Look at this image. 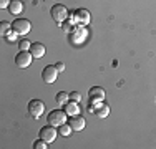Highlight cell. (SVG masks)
Listing matches in <instances>:
<instances>
[{
  "instance_id": "1",
  "label": "cell",
  "mask_w": 156,
  "mask_h": 149,
  "mask_svg": "<svg viewBox=\"0 0 156 149\" xmlns=\"http://www.w3.org/2000/svg\"><path fill=\"white\" fill-rule=\"evenodd\" d=\"M50 13H51V18H53L57 23H63V22L68 20V17H70L66 7L62 5V3H57V5L51 7V9H50Z\"/></svg>"
},
{
  "instance_id": "2",
  "label": "cell",
  "mask_w": 156,
  "mask_h": 149,
  "mask_svg": "<svg viewBox=\"0 0 156 149\" xmlns=\"http://www.w3.org/2000/svg\"><path fill=\"white\" fill-rule=\"evenodd\" d=\"M66 118H68V114L65 113V109H53V111H50L47 119H48V124L58 128L63 123H66Z\"/></svg>"
},
{
  "instance_id": "3",
  "label": "cell",
  "mask_w": 156,
  "mask_h": 149,
  "mask_svg": "<svg viewBox=\"0 0 156 149\" xmlns=\"http://www.w3.org/2000/svg\"><path fill=\"white\" fill-rule=\"evenodd\" d=\"M12 30L17 33V35H27L32 30V23L25 18H17V20L12 22Z\"/></svg>"
},
{
  "instance_id": "4",
  "label": "cell",
  "mask_w": 156,
  "mask_h": 149,
  "mask_svg": "<svg viewBox=\"0 0 156 149\" xmlns=\"http://www.w3.org/2000/svg\"><path fill=\"white\" fill-rule=\"evenodd\" d=\"M28 113H30L32 118L38 119L43 113H45V104H43V101H40V99H32V101L28 103Z\"/></svg>"
},
{
  "instance_id": "5",
  "label": "cell",
  "mask_w": 156,
  "mask_h": 149,
  "mask_svg": "<svg viewBox=\"0 0 156 149\" xmlns=\"http://www.w3.org/2000/svg\"><path fill=\"white\" fill-rule=\"evenodd\" d=\"M33 60V55L30 53V50H25V51H20V53H17L15 57V65L18 68H27V66H30Z\"/></svg>"
},
{
  "instance_id": "6",
  "label": "cell",
  "mask_w": 156,
  "mask_h": 149,
  "mask_svg": "<svg viewBox=\"0 0 156 149\" xmlns=\"http://www.w3.org/2000/svg\"><path fill=\"white\" fill-rule=\"evenodd\" d=\"M57 133H58V129H55V126L48 124V126H43V128L40 129V137L50 144V143H53V141H55Z\"/></svg>"
},
{
  "instance_id": "7",
  "label": "cell",
  "mask_w": 156,
  "mask_h": 149,
  "mask_svg": "<svg viewBox=\"0 0 156 149\" xmlns=\"http://www.w3.org/2000/svg\"><path fill=\"white\" fill-rule=\"evenodd\" d=\"M57 76H58V71H57V68H55V65L51 66V65H48L43 68V71H42V80L45 81V83H55L57 81Z\"/></svg>"
},
{
  "instance_id": "8",
  "label": "cell",
  "mask_w": 156,
  "mask_h": 149,
  "mask_svg": "<svg viewBox=\"0 0 156 149\" xmlns=\"http://www.w3.org/2000/svg\"><path fill=\"white\" fill-rule=\"evenodd\" d=\"M93 114L96 118L103 119L110 114V106L106 104L105 101H98V103H93Z\"/></svg>"
},
{
  "instance_id": "9",
  "label": "cell",
  "mask_w": 156,
  "mask_h": 149,
  "mask_svg": "<svg viewBox=\"0 0 156 149\" xmlns=\"http://www.w3.org/2000/svg\"><path fill=\"white\" fill-rule=\"evenodd\" d=\"M73 18H75V23L78 25H88L90 23V12L85 9H80L76 12H73Z\"/></svg>"
},
{
  "instance_id": "10",
  "label": "cell",
  "mask_w": 156,
  "mask_h": 149,
  "mask_svg": "<svg viewBox=\"0 0 156 149\" xmlns=\"http://www.w3.org/2000/svg\"><path fill=\"white\" fill-rule=\"evenodd\" d=\"M68 124L72 126L73 131L78 133V131H83V129H85V124H87V121H85L83 116L76 114V116H72V119H68Z\"/></svg>"
},
{
  "instance_id": "11",
  "label": "cell",
  "mask_w": 156,
  "mask_h": 149,
  "mask_svg": "<svg viewBox=\"0 0 156 149\" xmlns=\"http://www.w3.org/2000/svg\"><path fill=\"white\" fill-rule=\"evenodd\" d=\"M87 35H88V32H87V28H85V25H80V27H76L75 30H73L72 42L73 43H81L85 38H87Z\"/></svg>"
},
{
  "instance_id": "12",
  "label": "cell",
  "mask_w": 156,
  "mask_h": 149,
  "mask_svg": "<svg viewBox=\"0 0 156 149\" xmlns=\"http://www.w3.org/2000/svg\"><path fill=\"white\" fill-rule=\"evenodd\" d=\"M88 95H90L91 103H98V101H103V99H105V89L100 88V86H93V88H90Z\"/></svg>"
},
{
  "instance_id": "13",
  "label": "cell",
  "mask_w": 156,
  "mask_h": 149,
  "mask_svg": "<svg viewBox=\"0 0 156 149\" xmlns=\"http://www.w3.org/2000/svg\"><path fill=\"white\" fill-rule=\"evenodd\" d=\"M63 109H65V113L68 114L70 118L80 114V106H78L76 101H68L66 104H63Z\"/></svg>"
},
{
  "instance_id": "14",
  "label": "cell",
  "mask_w": 156,
  "mask_h": 149,
  "mask_svg": "<svg viewBox=\"0 0 156 149\" xmlns=\"http://www.w3.org/2000/svg\"><path fill=\"white\" fill-rule=\"evenodd\" d=\"M45 45L43 43H32L30 47V53L33 55V58H42L45 55Z\"/></svg>"
},
{
  "instance_id": "15",
  "label": "cell",
  "mask_w": 156,
  "mask_h": 149,
  "mask_svg": "<svg viewBox=\"0 0 156 149\" xmlns=\"http://www.w3.org/2000/svg\"><path fill=\"white\" fill-rule=\"evenodd\" d=\"M9 12L12 15H18L23 12V3H22V0H12L9 5Z\"/></svg>"
},
{
  "instance_id": "16",
  "label": "cell",
  "mask_w": 156,
  "mask_h": 149,
  "mask_svg": "<svg viewBox=\"0 0 156 149\" xmlns=\"http://www.w3.org/2000/svg\"><path fill=\"white\" fill-rule=\"evenodd\" d=\"M55 99H57V103L60 104V106H63V104H66V103L70 101V93L60 91V93H57V96H55Z\"/></svg>"
},
{
  "instance_id": "17",
  "label": "cell",
  "mask_w": 156,
  "mask_h": 149,
  "mask_svg": "<svg viewBox=\"0 0 156 149\" xmlns=\"http://www.w3.org/2000/svg\"><path fill=\"white\" fill-rule=\"evenodd\" d=\"M72 131H73V129H72V126H70L68 123H63L62 126H58V133H60L62 136H65V137L70 136V134H72Z\"/></svg>"
},
{
  "instance_id": "18",
  "label": "cell",
  "mask_w": 156,
  "mask_h": 149,
  "mask_svg": "<svg viewBox=\"0 0 156 149\" xmlns=\"http://www.w3.org/2000/svg\"><path fill=\"white\" fill-rule=\"evenodd\" d=\"M10 30H12V23H10V22H0V35H2L3 38L7 36V33H9Z\"/></svg>"
},
{
  "instance_id": "19",
  "label": "cell",
  "mask_w": 156,
  "mask_h": 149,
  "mask_svg": "<svg viewBox=\"0 0 156 149\" xmlns=\"http://www.w3.org/2000/svg\"><path fill=\"white\" fill-rule=\"evenodd\" d=\"M32 43L28 42V40H20L18 42V48H20V51H25V50H30Z\"/></svg>"
},
{
  "instance_id": "20",
  "label": "cell",
  "mask_w": 156,
  "mask_h": 149,
  "mask_svg": "<svg viewBox=\"0 0 156 149\" xmlns=\"http://www.w3.org/2000/svg\"><path fill=\"white\" fill-rule=\"evenodd\" d=\"M47 141H43L42 139V137H40V139L38 141H35V143H33V147H35V149H47Z\"/></svg>"
},
{
  "instance_id": "21",
  "label": "cell",
  "mask_w": 156,
  "mask_h": 149,
  "mask_svg": "<svg viewBox=\"0 0 156 149\" xmlns=\"http://www.w3.org/2000/svg\"><path fill=\"white\" fill-rule=\"evenodd\" d=\"M70 101H76V103H80V101H81V95H80L78 91L70 93Z\"/></svg>"
},
{
  "instance_id": "22",
  "label": "cell",
  "mask_w": 156,
  "mask_h": 149,
  "mask_svg": "<svg viewBox=\"0 0 156 149\" xmlns=\"http://www.w3.org/2000/svg\"><path fill=\"white\" fill-rule=\"evenodd\" d=\"M60 25H62V28H65V30H66V32H72V27H75L76 23H73L72 20H70V22H66V20H65V22H63V23H60Z\"/></svg>"
},
{
  "instance_id": "23",
  "label": "cell",
  "mask_w": 156,
  "mask_h": 149,
  "mask_svg": "<svg viewBox=\"0 0 156 149\" xmlns=\"http://www.w3.org/2000/svg\"><path fill=\"white\" fill-rule=\"evenodd\" d=\"M15 36H17V33L13 32V30H10V32L7 33L5 40H7V42H10V43H12V42H15Z\"/></svg>"
},
{
  "instance_id": "24",
  "label": "cell",
  "mask_w": 156,
  "mask_h": 149,
  "mask_svg": "<svg viewBox=\"0 0 156 149\" xmlns=\"http://www.w3.org/2000/svg\"><path fill=\"white\" fill-rule=\"evenodd\" d=\"M12 0H0V9H9Z\"/></svg>"
},
{
  "instance_id": "25",
  "label": "cell",
  "mask_w": 156,
  "mask_h": 149,
  "mask_svg": "<svg viewBox=\"0 0 156 149\" xmlns=\"http://www.w3.org/2000/svg\"><path fill=\"white\" fill-rule=\"evenodd\" d=\"M55 68H57V71H58V73H63V70H65V65H63L62 61H58L57 65H55Z\"/></svg>"
}]
</instances>
